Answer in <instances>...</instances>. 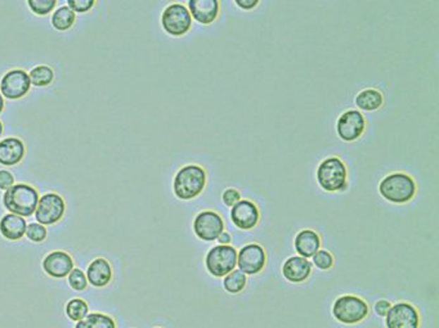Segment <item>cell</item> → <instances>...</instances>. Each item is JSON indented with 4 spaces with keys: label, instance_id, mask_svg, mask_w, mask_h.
I'll list each match as a JSON object with an SVG mask.
<instances>
[{
    "label": "cell",
    "instance_id": "6da1fadb",
    "mask_svg": "<svg viewBox=\"0 0 439 328\" xmlns=\"http://www.w3.org/2000/svg\"><path fill=\"white\" fill-rule=\"evenodd\" d=\"M206 186V172L200 165L183 166L174 178L173 189L179 200H194L202 194Z\"/></svg>",
    "mask_w": 439,
    "mask_h": 328
},
{
    "label": "cell",
    "instance_id": "7a4b0ae2",
    "mask_svg": "<svg viewBox=\"0 0 439 328\" xmlns=\"http://www.w3.org/2000/svg\"><path fill=\"white\" fill-rule=\"evenodd\" d=\"M39 194L29 184H13L3 196V205L6 209L18 217H31L37 210Z\"/></svg>",
    "mask_w": 439,
    "mask_h": 328
},
{
    "label": "cell",
    "instance_id": "3957f363",
    "mask_svg": "<svg viewBox=\"0 0 439 328\" xmlns=\"http://www.w3.org/2000/svg\"><path fill=\"white\" fill-rule=\"evenodd\" d=\"M379 192L392 203H407L416 194V183L406 172H393L380 182Z\"/></svg>",
    "mask_w": 439,
    "mask_h": 328
},
{
    "label": "cell",
    "instance_id": "277c9868",
    "mask_svg": "<svg viewBox=\"0 0 439 328\" xmlns=\"http://www.w3.org/2000/svg\"><path fill=\"white\" fill-rule=\"evenodd\" d=\"M319 186L326 192H340L348 187L347 166L339 157H328L317 169Z\"/></svg>",
    "mask_w": 439,
    "mask_h": 328
},
{
    "label": "cell",
    "instance_id": "5b68a950",
    "mask_svg": "<svg viewBox=\"0 0 439 328\" xmlns=\"http://www.w3.org/2000/svg\"><path fill=\"white\" fill-rule=\"evenodd\" d=\"M333 315L344 324H357L369 315V305L364 298L354 295H344L335 300Z\"/></svg>",
    "mask_w": 439,
    "mask_h": 328
},
{
    "label": "cell",
    "instance_id": "8992f818",
    "mask_svg": "<svg viewBox=\"0 0 439 328\" xmlns=\"http://www.w3.org/2000/svg\"><path fill=\"white\" fill-rule=\"evenodd\" d=\"M205 265L211 276L223 278L237 267V251L231 245L213 246L206 254Z\"/></svg>",
    "mask_w": 439,
    "mask_h": 328
},
{
    "label": "cell",
    "instance_id": "52a82bcc",
    "mask_svg": "<svg viewBox=\"0 0 439 328\" xmlns=\"http://www.w3.org/2000/svg\"><path fill=\"white\" fill-rule=\"evenodd\" d=\"M163 29L171 37H183L192 27V17L183 4L174 3L165 8L161 15Z\"/></svg>",
    "mask_w": 439,
    "mask_h": 328
},
{
    "label": "cell",
    "instance_id": "ba28073f",
    "mask_svg": "<svg viewBox=\"0 0 439 328\" xmlns=\"http://www.w3.org/2000/svg\"><path fill=\"white\" fill-rule=\"evenodd\" d=\"M66 210V203L60 194H47L42 196L37 202L35 210L37 222L42 225H51V224L60 222Z\"/></svg>",
    "mask_w": 439,
    "mask_h": 328
},
{
    "label": "cell",
    "instance_id": "9c48e42d",
    "mask_svg": "<svg viewBox=\"0 0 439 328\" xmlns=\"http://www.w3.org/2000/svg\"><path fill=\"white\" fill-rule=\"evenodd\" d=\"M224 231L223 217L216 211L206 210L197 214L194 220V232L197 239L205 242L216 241L219 234Z\"/></svg>",
    "mask_w": 439,
    "mask_h": 328
},
{
    "label": "cell",
    "instance_id": "30bf717a",
    "mask_svg": "<svg viewBox=\"0 0 439 328\" xmlns=\"http://www.w3.org/2000/svg\"><path fill=\"white\" fill-rule=\"evenodd\" d=\"M366 129L365 116L357 110L342 112L336 122V132L344 142H354Z\"/></svg>",
    "mask_w": 439,
    "mask_h": 328
},
{
    "label": "cell",
    "instance_id": "8fae6325",
    "mask_svg": "<svg viewBox=\"0 0 439 328\" xmlns=\"http://www.w3.org/2000/svg\"><path fill=\"white\" fill-rule=\"evenodd\" d=\"M266 261H267L266 251L258 244H249L237 253V267L247 276L261 273L264 269Z\"/></svg>",
    "mask_w": 439,
    "mask_h": 328
},
{
    "label": "cell",
    "instance_id": "7c38bea8",
    "mask_svg": "<svg viewBox=\"0 0 439 328\" xmlns=\"http://www.w3.org/2000/svg\"><path fill=\"white\" fill-rule=\"evenodd\" d=\"M387 328H419L420 315L415 306L409 303H398L389 308L385 315Z\"/></svg>",
    "mask_w": 439,
    "mask_h": 328
},
{
    "label": "cell",
    "instance_id": "4fadbf2b",
    "mask_svg": "<svg viewBox=\"0 0 439 328\" xmlns=\"http://www.w3.org/2000/svg\"><path fill=\"white\" fill-rule=\"evenodd\" d=\"M30 87V76L26 71L12 70L1 79L0 92L8 99H20L29 93Z\"/></svg>",
    "mask_w": 439,
    "mask_h": 328
},
{
    "label": "cell",
    "instance_id": "5bb4252c",
    "mask_svg": "<svg viewBox=\"0 0 439 328\" xmlns=\"http://www.w3.org/2000/svg\"><path fill=\"white\" fill-rule=\"evenodd\" d=\"M259 209L254 202L240 200L231 208L232 223L241 231H250L259 223Z\"/></svg>",
    "mask_w": 439,
    "mask_h": 328
},
{
    "label": "cell",
    "instance_id": "9a60e30c",
    "mask_svg": "<svg viewBox=\"0 0 439 328\" xmlns=\"http://www.w3.org/2000/svg\"><path fill=\"white\" fill-rule=\"evenodd\" d=\"M188 11L196 23L210 25L218 18L221 4L219 0H188Z\"/></svg>",
    "mask_w": 439,
    "mask_h": 328
},
{
    "label": "cell",
    "instance_id": "2e32d148",
    "mask_svg": "<svg viewBox=\"0 0 439 328\" xmlns=\"http://www.w3.org/2000/svg\"><path fill=\"white\" fill-rule=\"evenodd\" d=\"M43 269L48 276L53 278H65L74 269V260L63 251H53L47 255L43 261Z\"/></svg>",
    "mask_w": 439,
    "mask_h": 328
},
{
    "label": "cell",
    "instance_id": "e0dca14e",
    "mask_svg": "<svg viewBox=\"0 0 439 328\" xmlns=\"http://www.w3.org/2000/svg\"><path fill=\"white\" fill-rule=\"evenodd\" d=\"M312 273L311 261L302 256H291L283 263V275L289 282L302 284Z\"/></svg>",
    "mask_w": 439,
    "mask_h": 328
},
{
    "label": "cell",
    "instance_id": "ac0fdd59",
    "mask_svg": "<svg viewBox=\"0 0 439 328\" xmlns=\"http://www.w3.org/2000/svg\"><path fill=\"white\" fill-rule=\"evenodd\" d=\"M25 146L18 138H6L0 142V164L13 166L23 161Z\"/></svg>",
    "mask_w": 439,
    "mask_h": 328
},
{
    "label": "cell",
    "instance_id": "d6986e66",
    "mask_svg": "<svg viewBox=\"0 0 439 328\" xmlns=\"http://www.w3.org/2000/svg\"><path fill=\"white\" fill-rule=\"evenodd\" d=\"M87 279L94 287L107 286L112 279V269L110 263L104 258H98L96 260L92 261L87 269Z\"/></svg>",
    "mask_w": 439,
    "mask_h": 328
},
{
    "label": "cell",
    "instance_id": "ffe728a7",
    "mask_svg": "<svg viewBox=\"0 0 439 328\" xmlns=\"http://www.w3.org/2000/svg\"><path fill=\"white\" fill-rule=\"evenodd\" d=\"M294 246L302 258H312L321 247V239L319 233L312 229H304L299 232L297 237L294 239Z\"/></svg>",
    "mask_w": 439,
    "mask_h": 328
},
{
    "label": "cell",
    "instance_id": "44dd1931",
    "mask_svg": "<svg viewBox=\"0 0 439 328\" xmlns=\"http://www.w3.org/2000/svg\"><path fill=\"white\" fill-rule=\"evenodd\" d=\"M26 227H27L26 220L15 214H7L0 220V233L3 237L9 241L23 239L26 233Z\"/></svg>",
    "mask_w": 439,
    "mask_h": 328
},
{
    "label": "cell",
    "instance_id": "7402d4cb",
    "mask_svg": "<svg viewBox=\"0 0 439 328\" xmlns=\"http://www.w3.org/2000/svg\"><path fill=\"white\" fill-rule=\"evenodd\" d=\"M354 102L361 111L371 112L379 110L384 103V98L379 90L365 89L358 93Z\"/></svg>",
    "mask_w": 439,
    "mask_h": 328
},
{
    "label": "cell",
    "instance_id": "603a6c76",
    "mask_svg": "<svg viewBox=\"0 0 439 328\" xmlns=\"http://www.w3.org/2000/svg\"><path fill=\"white\" fill-rule=\"evenodd\" d=\"M75 328H116V323L106 314L93 313L78 322Z\"/></svg>",
    "mask_w": 439,
    "mask_h": 328
},
{
    "label": "cell",
    "instance_id": "cb8c5ba5",
    "mask_svg": "<svg viewBox=\"0 0 439 328\" xmlns=\"http://www.w3.org/2000/svg\"><path fill=\"white\" fill-rule=\"evenodd\" d=\"M75 12L68 7H61L54 11L52 15V25L56 30L66 31L74 25Z\"/></svg>",
    "mask_w": 439,
    "mask_h": 328
},
{
    "label": "cell",
    "instance_id": "d4e9b609",
    "mask_svg": "<svg viewBox=\"0 0 439 328\" xmlns=\"http://www.w3.org/2000/svg\"><path fill=\"white\" fill-rule=\"evenodd\" d=\"M224 290L230 294H238L245 289L247 278L240 269H233L227 276L223 277Z\"/></svg>",
    "mask_w": 439,
    "mask_h": 328
},
{
    "label": "cell",
    "instance_id": "484cf974",
    "mask_svg": "<svg viewBox=\"0 0 439 328\" xmlns=\"http://www.w3.org/2000/svg\"><path fill=\"white\" fill-rule=\"evenodd\" d=\"M89 313L88 304L82 298H73L66 305V314L71 321L79 322Z\"/></svg>",
    "mask_w": 439,
    "mask_h": 328
},
{
    "label": "cell",
    "instance_id": "4316f807",
    "mask_svg": "<svg viewBox=\"0 0 439 328\" xmlns=\"http://www.w3.org/2000/svg\"><path fill=\"white\" fill-rule=\"evenodd\" d=\"M30 82L35 87H47L53 82L54 79V72L51 68L48 66H37L32 68L30 74Z\"/></svg>",
    "mask_w": 439,
    "mask_h": 328
},
{
    "label": "cell",
    "instance_id": "83f0119b",
    "mask_svg": "<svg viewBox=\"0 0 439 328\" xmlns=\"http://www.w3.org/2000/svg\"><path fill=\"white\" fill-rule=\"evenodd\" d=\"M313 264L320 270H328L334 267V256L328 250H319L312 256Z\"/></svg>",
    "mask_w": 439,
    "mask_h": 328
},
{
    "label": "cell",
    "instance_id": "f1b7e54d",
    "mask_svg": "<svg viewBox=\"0 0 439 328\" xmlns=\"http://www.w3.org/2000/svg\"><path fill=\"white\" fill-rule=\"evenodd\" d=\"M29 7L34 13L39 15H49L52 12L57 0H27Z\"/></svg>",
    "mask_w": 439,
    "mask_h": 328
},
{
    "label": "cell",
    "instance_id": "f546056e",
    "mask_svg": "<svg viewBox=\"0 0 439 328\" xmlns=\"http://www.w3.org/2000/svg\"><path fill=\"white\" fill-rule=\"evenodd\" d=\"M68 284L71 286V289H74L76 291H82L87 289L88 279L82 269L74 268L68 275Z\"/></svg>",
    "mask_w": 439,
    "mask_h": 328
},
{
    "label": "cell",
    "instance_id": "4dcf8cb0",
    "mask_svg": "<svg viewBox=\"0 0 439 328\" xmlns=\"http://www.w3.org/2000/svg\"><path fill=\"white\" fill-rule=\"evenodd\" d=\"M25 234L32 242H43L47 239V228L42 224L31 223L26 227Z\"/></svg>",
    "mask_w": 439,
    "mask_h": 328
},
{
    "label": "cell",
    "instance_id": "1f68e13d",
    "mask_svg": "<svg viewBox=\"0 0 439 328\" xmlns=\"http://www.w3.org/2000/svg\"><path fill=\"white\" fill-rule=\"evenodd\" d=\"M68 8L73 9L75 13H85L90 11L96 0H68Z\"/></svg>",
    "mask_w": 439,
    "mask_h": 328
},
{
    "label": "cell",
    "instance_id": "d6a6232c",
    "mask_svg": "<svg viewBox=\"0 0 439 328\" xmlns=\"http://www.w3.org/2000/svg\"><path fill=\"white\" fill-rule=\"evenodd\" d=\"M222 200H223L225 206L232 208L233 205H236V203L241 200V194L238 192L237 189H235V188H228V189L224 191Z\"/></svg>",
    "mask_w": 439,
    "mask_h": 328
},
{
    "label": "cell",
    "instance_id": "836d02e7",
    "mask_svg": "<svg viewBox=\"0 0 439 328\" xmlns=\"http://www.w3.org/2000/svg\"><path fill=\"white\" fill-rule=\"evenodd\" d=\"M15 184V178L11 172L7 170H0V189L7 191L11 187Z\"/></svg>",
    "mask_w": 439,
    "mask_h": 328
},
{
    "label": "cell",
    "instance_id": "e575fe53",
    "mask_svg": "<svg viewBox=\"0 0 439 328\" xmlns=\"http://www.w3.org/2000/svg\"><path fill=\"white\" fill-rule=\"evenodd\" d=\"M259 3L261 0H235V4L242 11H253Z\"/></svg>",
    "mask_w": 439,
    "mask_h": 328
},
{
    "label": "cell",
    "instance_id": "d590c367",
    "mask_svg": "<svg viewBox=\"0 0 439 328\" xmlns=\"http://www.w3.org/2000/svg\"><path fill=\"white\" fill-rule=\"evenodd\" d=\"M390 303L387 301V300H379L376 304H375V313L378 314L379 317H385L388 313V310H389V308H390Z\"/></svg>",
    "mask_w": 439,
    "mask_h": 328
},
{
    "label": "cell",
    "instance_id": "8d00e7d4",
    "mask_svg": "<svg viewBox=\"0 0 439 328\" xmlns=\"http://www.w3.org/2000/svg\"><path fill=\"white\" fill-rule=\"evenodd\" d=\"M216 241L219 242V245H230L232 241L231 234L228 232L223 231L219 234V237L216 239Z\"/></svg>",
    "mask_w": 439,
    "mask_h": 328
},
{
    "label": "cell",
    "instance_id": "74e56055",
    "mask_svg": "<svg viewBox=\"0 0 439 328\" xmlns=\"http://www.w3.org/2000/svg\"><path fill=\"white\" fill-rule=\"evenodd\" d=\"M3 110H4V99H3V96L0 93V113L3 112Z\"/></svg>",
    "mask_w": 439,
    "mask_h": 328
},
{
    "label": "cell",
    "instance_id": "f35d334b",
    "mask_svg": "<svg viewBox=\"0 0 439 328\" xmlns=\"http://www.w3.org/2000/svg\"><path fill=\"white\" fill-rule=\"evenodd\" d=\"M1 133H3V124H1V121H0V137H1Z\"/></svg>",
    "mask_w": 439,
    "mask_h": 328
},
{
    "label": "cell",
    "instance_id": "ab89813d",
    "mask_svg": "<svg viewBox=\"0 0 439 328\" xmlns=\"http://www.w3.org/2000/svg\"><path fill=\"white\" fill-rule=\"evenodd\" d=\"M157 328H160V327H157Z\"/></svg>",
    "mask_w": 439,
    "mask_h": 328
}]
</instances>
